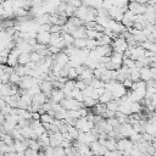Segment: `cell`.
<instances>
[{"instance_id": "6da1fadb", "label": "cell", "mask_w": 156, "mask_h": 156, "mask_svg": "<svg viewBox=\"0 0 156 156\" xmlns=\"http://www.w3.org/2000/svg\"><path fill=\"white\" fill-rule=\"evenodd\" d=\"M128 7L135 15H144L145 11H146V5L145 4H140L138 1H129Z\"/></svg>"}, {"instance_id": "7a4b0ae2", "label": "cell", "mask_w": 156, "mask_h": 156, "mask_svg": "<svg viewBox=\"0 0 156 156\" xmlns=\"http://www.w3.org/2000/svg\"><path fill=\"white\" fill-rule=\"evenodd\" d=\"M37 41L39 44H44V45H48L50 44V39H51V33L50 32H45V30H41V32H38L37 33V37H35Z\"/></svg>"}, {"instance_id": "3957f363", "label": "cell", "mask_w": 156, "mask_h": 156, "mask_svg": "<svg viewBox=\"0 0 156 156\" xmlns=\"http://www.w3.org/2000/svg\"><path fill=\"white\" fill-rule=\"evenodd\" d=\"M50 98H51V102H61L63 99H65V93L62 91V89H56V88H54L52 89V91H51V95H50Z\"/></svg>"}, {"instance_id": "277c9868", "label": "cell", "mask_w": 156, "mask_h": 156, "mask_svg": "<svg viewBox=\"0 0 156 156\" xmlns=\"http://www.w3.org/2000/svg\"><path fill=\"white\" fill-rule=\"evenodd\" d=\"M39 85H40V90H41L46 96H50V95H51V91H52V89H54L52 82H50V80H43Z\"/></svg>"}, {"instance_id": "5b68a950", "label": "cell", "mask_w": 156, "mask_h": 156, "mask_svg": "<svg viewBox=\"0 0 156 156\" xmlns=\"http://www.w3.org/2000/svg\"><path fill=\"white\" fill-rule=\"evenodd\" d=\"M140 79L144 82H147L150 79H152V73H151V68L149 66H145L143 68H140Z\"/></svg>"}, {"instance_id": "8992f818", "label": "cell", "mask_w": 156, "mask_h": 156, "mask_svg": "<svg viewBox=\"0 0 156 156\" xmlns=\"http://www.w3.org/2000/svg\"><path fill=\"white\" fill-rule=\"evenodd\" d=\"M111 62L117 65V66H122L123 65V54L118 52V51H112V54H111Z\"/></svg>"}, {"instance_id": "52a82bcc", "label": "cell", "mask_w": 156, "mask_h": 156, "mask_svg": "<svg viewBox=\"0 0 156 156\" xmlns=\"http://www.w3.org/2000/svg\"><path fill=\"white\" fill-rule=\"evenodd\" d=\"M45 102H48V98H46V95L43 91H40V93H38L37 95L33 96V104H37V105L43 106Z\"/></svg>"}, {"instance_id": "ba28073f", "label": "cell", "mask_w": 156, "mask_h": 156, "mask_svg": "<svg viewBox=\"0 0 156 156\" xmlns=\"http://www.w3.org/2000/svg\"><path fill=\"white\" fill-rule=\"evenodd\" d=\"M30 62V54L29 52H21V55L18 56V63L22 66H26Z\"/></svg>"}, {"instance_id": "9c48e42d", "label": "cell", "mask_w": 156, "mask_h": 156, "mask_svg": "<svg viewBox=\"0 0 156 156\" xmlns=\"http://www.w3.org/2000/svg\"><path fill=\"white\" fill-rule=\"evenodd\" d=\"M72 35H73L74 39H84V38H87V28H84V27L82 26V27H79Z\"/></svg>"}, {"instance_id": "30bf717a", "label": "cell", "mask_w": 156, "mask_h": 156, "mask_svg": "<svg viewBox=\"0 0 156 156\" xmlns=\"http://www.w3.org/2000/svg\"><path fill=\"white\" fill-rule=\"evenodd\" d=\"M106 104H101V102H99V104H96L95 106H93V112L95 113V115H102L105 111H106Z\"/></svg>"}, {"instance_id": "8fae6325", "label": "cell", "mask_w": 156, "mask_h": 156, "mask_svg": "<svg viewBox=\"0 0 156 156\" xmlns=\"http://www.w3.org/2000/svg\"><path fill=\"white\" fill-rule=\"evenodd\" d=\"M113 99V96H112V93L111 91H108V90H106L100 98H99V102H101V104H107L108 101H111Z\"/></svg>"}, {"instance_id": "7c38bea8", "label": "cell", "mask_w": 156, "mask_h": 156, "mask_svg": "<svg viewBox=\"0 0 156 156\" xmlns=\"http://www.w3.org/2000/svg\"><path fill=\"white\" fill-rule=\"evenodd\" d=\"M54 121H55V117L51 116V115H49L48 112L40 115V122H41L43 124H44V123H54Z\"/></svg>"}, {"instance_id": "4fadbf2b", "label": "cell", "mask_w": 156, "mask_h": 156, "mask_svg": "<svg viewBox=\"0 0 156 156\" xmlns=\"http://www.w3.org/2000/svg\"><path fill=\"white\" fill-rule=\"evenodd\" d=\"M73 45L77 49H84V48H87V38H84V39H74Z\"/></svg>"}, {"instance_id": "5bb4252c", "label": "cell", "mask_w": 156, "mask_h": 156, "mask_svg": "<svg viewBox=\"0 0 156 156\" xmlns=\"http://www.w3.org/2000/svg\"><path fill=\"white\" fill-rule=\"evenodd\" d=\"M83 104H84L85 107H93V106H95L98 104V100H95L93 98H84Z\"/></svg>"}, {"instance_id": "9a60e30c", "label": "cell", "mask_w": 156, "mask_h": 156, "mask_svg": "<svg viewBox=\"0 0 156 156\" xmlns=\"http://www.w3.org/2000/svg\"><path fill=\"white\" fill-rule=\"evenodd\" d=\"M118 104H117V101L116 100H111V101H108L107 104H106V107H107V110H111V111H115V112H117L118 111Z\"/></svg>"}, {"instance_id": "2e32d148", "label": "cell", "mask_w": 156, "mask_h": 156, "mask_svg": "<svg viewBox=\"0 0 156 156\" xmlns=\"http://www.w3.org/2000/svg\"><path fill=\"white\" fill-rule=\"evenodd\" d=\"M20 80H21V76H18V74L13 71V72L10 74V83H12V84H18Z\"/></svg>"}, {"instance_id": "e0dca14e", "label": "cell", "mask_w": 156, "mask_h": 156, "mask_svg": "<svg viewBox=\"0 0 156 156\" xmlns=\"http://www.w3.org/2000/svg\"><path fill=\"white\" fill-rule=\"evenodd\" d=\"M67 78H68V79H74V78H78V73H77V71H76V68H74V67H69Z\"/></svg>"}, {"instance_id": "ac0fdd59", "label": "cell", "mask_w": 156, "mask_h": 156, "mask_svg": "<svg viewBox=\"0 0 156 156\" xmlns=\"http://www.w3.org/2000/svg\"><path fill=\"white\" fill-rule=\"evenodd\" d=\"M102 1H104V0H89V6H90V7L99 9V7L102 6Z\"/></svg>"}, {"instance_id": "d6986e66", "label": "cell", "mask_w": 156, "mask_h": 156, "mask_svg": "<svg viewBox=\"0 0 156 156\" xmlns=\"http://www.w3.org/2000/svg\"><path fill=\"white\" fill-rule=\"evenodd\" d=\"M87 87H88V85H87V83H85L84 80H82V79H77V82H76V88L80 89V90H84Z\"/></svg>"}, {"instance_id": "ffe728a7", "label": "cell", "mask_w": 156, "mask_h": 156, "mask_svg": "<svg viewBox=\"0 0 156 156\" xmlns=\"http://www.w3.org/2000/svg\"><path fill=\"white\" fill-rule=\"evenodd\" d=\"M128 4H129V0H113V6H117V7H122Z\"/></svg>"}, {"instance_id": "44dd1931", "label": "cell", "mask_w": 156, "mask_h": 156, "mask_svg": "<svg viewBox=\"0 0 156 156\" xmlns=\"http://www.w3.org/2000/svg\"><path fill=\"white\" fill-rule=\"evenodd\" d=\"M61 30H62V26H58V24H51L50 33H60Z\"/></svg>"}, {"instance_id": "7402d4cb", "label": "cell", "mask_w": 156, "mask_h": 156, "mask_svg": "<svg viewBox=\"0 0 156 156\" xmlns=\"http://www.w3.org/2000/svg\"><path fill=\"white\" fill-rule=\"evenodd\" d=\"M88 112H89L88 107H82V108H79V115H80V118H82V117H87V116H88Z\"/></svg>"}, {"instance_id": "603a6c76", "label": "cell", "mask_w": 156, "mask_h": 156, "mask_svg": "<svg viewBox=\"0 0 156 156\" xmlns=\"http://www.w3.org/2000/svg\"><path fill=\"white\" fill-rule=\"evenodd\" d=\"M126 88H132V84H133V80L130 79V78H127V79H124V82L122 83Z\"/></svg>"}, {"instance_id": "cb8c5ba5", "label": "cell", "mask_w": 156, "mask_h": 156, "mask_svg": "<svg viewBox=\"0 0 156 156\" xmlns=\"http://www.w3.org/2000/svg\"><path fill=\"white\" fill-rule=\"evenodd\" d=\"M4 29V26H2V22L0 21V30H2Z\"/></svg>"}, {"instance_id": "d4e9b609", "label": "cell", "mask_w": 156, "mask_h": 156, "mask_svg": "<svg viewBox=\"0 0 156 156\" xmlns=\"http://www.w3.org/2000/svg\"><path fill=\"white\" fill-rule=\"evenodd\" d=\"M152 6H154V9H155V10H156V4H154V5H152Z\"/></svg>"}, {"instance_id": "484cf974", "label": "cell", "mask_w": 156, "mask_h": 156, "mask_svg": "<svg viewBox=\"0 0 156 156\" xmlns=\"http://www.w3.org/2000/svg\"><path fill=\"white\" fill-rule=\"evenodd\" d=\"M129 1H135V0H129Z\"/></svg>"}]
</instances>
